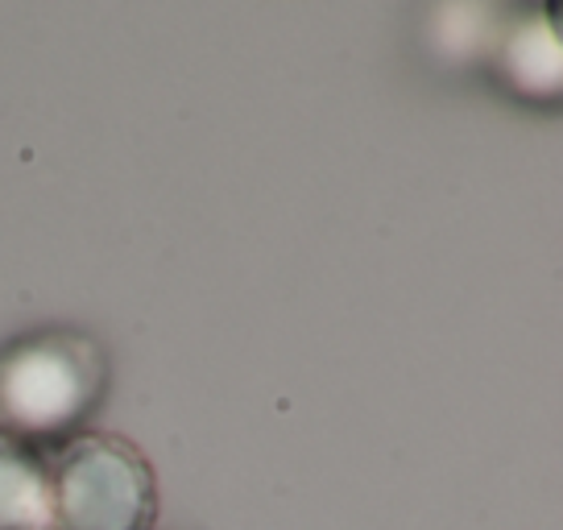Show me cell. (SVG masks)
Returning <instances> with one entry per match:
<instances>
[{
  "label": "cell",
  "mask_w": 563,
  "mask_h": 530,
  "mask_svg": "<svg viewBox=\"0 0 563 530\" xmlns=\"http://www.w3.org/2000/svg\"><path fill=\"white\" fill-rule=\"evenodd\" d=\"M112 386L104 344L79 328H34L0 344V435L51 456L88 431Z\"/></svg>",
  "instance_id": "1"
},
{
  "label": "cell",
  "mask_w": 563,
  "mask_h": 530,
  "mask_svg": "<svg viewBox=\"0 0 563 530\" xmlns=\"http://www.w3.org/2000/svg\"><path fill=\"white\" fill-rule=\"evenodd\" d=\"M51 530H154L158 477L137 443L79 431L46 456Z\"/></svg>",
  "instance_id": "2"
},
{
  "label": "cell",
  "mask_w": 563,
  "mask_h": 530,
  "mask_svg": "<svg viewBox=\"0 0 563 530\" xmlns=\"http://www.w3.org/2000/svg\"><path fill=\"white\" fill-rule=\"evenodd\" d=\"M489 79L522 108H560L563 100V25L543 0L514 4L493 42Z\"/></svg>",
  "instance_id": "3"
},
{
  "label": "cell",
  "mask_w": 563,
  "mask_h": 530,
  "mask_svg": "<svg viewBox=\"0 0 563 530\" xmlns=\"http://www.w3.org/2000/svg\"><path fill=\"white\" fill-rule=\"evenodd\" d=\"M514 4L506 0H431L422 21L427 54L443 71H473L489 63V51Z\"/></svg>",
  "instance_id": "4"
},
{
  "label": "cell",
  "mask_w": 563,
  "mask_h": 530,
  "mask_svg": "<svg viewBox=\"0 0 563 530\" xmlns=\"http://www.w3.org/2000/svg\"><path fill=\"white\" fill-rule=\"evenodd\" d=\"M0 530H51L46 456L0 435Z\"/></svg>",
  "instance_id": "5"
}]
</instances>
